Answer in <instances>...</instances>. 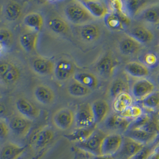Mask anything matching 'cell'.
Wrapping results in <instances>:
<instances>
[{"instance_id": "1", "label": "cell", "mask_w": 159, "mask_h": 159, "mask_svg": "<svg viewBox=\"0 0 159 159\" xmlns=\"http://www.w3.org/2000/svg\"><path fill=\"white\" fill-rule=\"evenodd\" d=\"M64 14L67 22L79 26L94 20L80 1H72L67 3L64 8Z\"/></svg>"}, {"instance_id": "2", "label": "cell", "mask_w": 159, "mask_h": 159, "mask_svg": "<svg viewBox=\"0 0 159 159\" xmlns=\"http://www.w3.org/2000/svg\"><path fill=\"white\" fill-rule=\"evenodd\" d=\"M55 139V132L49 126L39 127L30 135L29 145L40 155L46 152Z\"/></svg>"}, {"instance_id": "3", "label": "cell", "mask_w": 159, "mask_h": 159, "mask_svg": "<svg viewBox=\"0 0 159 159\" xmlns=\"http://www.w3.org/2000/svg\"><path fill=\"white\" fill-rule=\"evenodd\" d=\"M21 78L19 67L8 60H0V84L4 87L15 86Z\"/></svg>"}, {"instance_id": "4", "label": "cell", "mask_w": 159, "mask_h": 159, "mask_svg": "<svg viewBox=\"0 0 159 159\" xmlns=\"http://www.w3.org/2000/svg\"><path fill=\"white\" fill-rule=\"evenodd\" d=\"M107 135L104 131L96 129L85 141L77 143V147L92 156H100L101 155L102 143Z\"/></svg>"}, {"instance_id": "5", "label": "cell", "mask_w": 159, "mask_h": 159, "mask_svg": "<svg viewBox=\"0 0 159 159\" xmlns=\"http://www.w3.org/2000/svg\"><path fill=\"white\" fill-rule=\"evenodd\" d=\"M15 108L18 115L32 122L40 116L41 110L28 98L19 97L16 100Z\"/></svg>"}, {"instance_id": "6", "label": "cell", "mask_w": 159, "mask_h": 159, "mask_svg": "<svg viewBox=\"0 0 159 159\" xmlns=\"http://www.w3.org/2000/svg\"><path fill=\"white\" fill-rule=\"evenodd\" d=\"M32 97L38 104L43 106L53 105L56 97L55 90L46 84H38L34 87Z\"/></svg>"}, {"instance_id": "7", "label": "cell", "mask_w": 159, "mask_h": 159, "mask_svg": "<svg viewBox=\"0 0 159 159\" xmlns=\"http://www.w3.org/2000/svg\"><path fill=\"white\" fill-rule=\"evenodd\" d=\"M51 121L53 125L58 129L68 130L75 123V113L70 108H60L53 113Z\"/></svg>"}, {"instance_id": "8", "label": "cell", "mask_w": 159, "mask_h": 159, "mask_svg": "<svg viewBox=\"0 0 159 159\" xmlns=\"http://www.w3.org/2000/svg\"><path fill=\"white\" fill-rule=\"evenodd\" d=\"M75 123L78 128H89L96 125L92 104L83 103L80 105L75 114Z\"/></svg>"}, {"instance_id": "9", "label": "cell", "mask_w": 159, "mask_h": 159, "mask_svg": "<svg viewBox=\"0 0 159 159\" xmlns=\"http://www.w3.org/2000/svg\"><path fill=\"white\" fill-rule=\"evenodd\" d=\"M75 73V67L71 60L61 58L55 63L53 75L56 80L64 82L73 78Z\"/></svg>"}, {"instance_id": "10", "label": "cell", "mask_w": 159, "mask_h": 159, "mask_svg": "<svg viewBox=\"0 0 159 159\" xmlns=\"http://www.w3.org/2000/svg\"><path fill=\"white\" fill-rule=\"evenodd\" d=\"M123 141V136L120 134L107 135L102 145L101 155L114 156L120 150Z\"/></svg>"}, {"instance_id": "11", "label": "cell", "mask_w": 159, "mask_h": 159, "mask_svg": "<svg viewBox=\"0 0 159 159\" xmlns=\"http://www.w3.org/2000/svg\"><path fill=\"white\" fill-rule=\"evenodd\" d=\"M31 68L36 75L47 77L53 75L55 63L49 58L36 57L31 61Z\"/></svg>"}, {"instance_id": "12", "label": "cell", "mask_w": 159, "mask_h": 159, "mask_svg": "<svg viewBox=\"0 0 159 159\" xmlns=\"http://www.w3.org/2000/svg\"><path fill=\"white\" fill-rule=\"evenodd\" d=\"M8 125L10 130L16 135L25 137L31 129L32 122L22 116L16 115L10 117Z\"/></svg>"}, {"instance_id": "13", "label": "cell", "mask_w": 159, "mask_h": 159, "mask_svg": "<svg viewBox=\"0 0 159 159\" xmlns=\"http://www.w3.org/2000/svg\"><path fill=\"white\" fill-rule=\"evenodd\" d=\"M23 8L20 3L16 1H8L2 4V17L6 22L15 23L22 17Z\"/></svg>"}, {"instance_id": "14", "label": "cell", "mask_w": 159, "mask_h": 159, "mask_svg": "<svg viewBox=\"0 0 159 159\" xmlns=\"http://www.w3.org/2000/svg\"><path fill=\"white\" fill-rule=\"evenodd\" d=\"M154 89L155 85L152 81L143 78L134 82L131 88V92L136 100L142 101L154 92Z\"/></svg>"}, {"instance_id": "15", "label": "cell", "mask_w": 159, "mask_h": 159, "mask_svg": "<svg viewBox=\"0 0 159 159\" xmlns=\"http://www.w3.org/2000/svg\"><path fill=\"white\" fill-rule=\"evenodd\" d=\"M22 24L26 30L40 33L44 26L43 16L38 12H31L23 17Z\"/></svg>"}, {"instance_id": "16", "label": "cell", "mask_w": 159, "mask_h": 159, "mask_svg": "<svg viewBox=\"0 0 159 159\" xmlns=\"http://www.w3.org/2000/svg\"><path fill=\"white\" fill-rule=\"evenodd\" d=\"M132 122V120L116 113L108 116L105 120V125L108 129L124 133L129 128Z\"/></svg>"}, {"instance_id": "17", "label": "cell", "mask_w": 159, "mask_h": 159, "mask_svg": "<svg viewBox=\"0 0 159 159\" xmlns=\"http://www.w3.org/2000/svg\"><path fill=\"white\" fill-rule=\"evenodd\" d=\"M80 2L94 19L104 18L109 12L108 6L104 1L98 0H83L80 1Z\"/></svg>"}, {"instance_id": "18", "label": "cell", "mask_w": 159, "mask_h": 159, "mask_svg": "<svg viewBox=\"0 0 159 159\" xmlns=\"http://www.w3.org/2000/svg\"><path fill=\"white\" fill-rule=\"evenodd\" d=\"M48 29L53 34L57 35H66L70 31L69 23L66 20L59 16L51 17L47 22Z\"/></svg>"}, {"instance_id": "19", "label": "cell", "mask_w": 159, "mask_h": 159, "mask_svg": "<svg viewBox=\"0 0 159 159\" xmlns=\"http://www.w3.org/2000/svg\"><path fill=\"white\" fill-rule=\"evenodd\" d=\"M39 33L26 30L18 38L20 47L26 52L31 53L36 50Z\"/></svg>"}, {"instance_id": "20", "label": "cell", "mask_w": 159, "mask_h": 159, "mask_svg": "<svg viewBox=\"0 0 159 159\" xmlns=\"http://www.w3.org/2000/svg\"><path fill=\"white\" fill-rule=\"evenodd\" d=\"M159 134H152L142 129H129L124 133V136L144 145H148L156 141Z\"/></svg>"}, {"instance_id": "21", "label": "cell", "mask_w": 159, "mask_h": 159, "mask_svg": "<svg viewBox=\"0 0 159 159\" xmlns=\"http://www.w3.org/2000/svg\"><path fill=\"white\" fill-rule=\"evenodd\" d=\"M144 145L130 138L123 136L122 147L117 154H118V156L122 159H129L135 156Z\"/></svg>"}, {"instance_id": "22", "label": "cell", "mask_w": 159, "mask_h": 159, "mask_svg": "<svg viewBox=\"0 0 159 159\" xmlns=\"http://www.w3.org/2000/svg\"><path fill=\"white\" fill-rule=\"evenodd\" d=\"M118 48L120 51L126 56H133L137 54L141 51L142 44L128 35L120 41Z\"/></svg>"}, {"instance_id": "23", "label": "cell", "mask_w": 159, "mask_h": 159, "mask_svg": "<svg viewBox=\"0 0 159 159\" xmlns=\"http://www.w3.org/2000/svg\"><path fill=\"white\" fill-rule=\"evenodd\" d=\"M79 36L86 43H93L100 36L101 30L99 27L93 23H89L80 26Z\"/></svg>"}, {"instance_id": "24", "label": "cell", "mask_w": 159, "mask_h": 159, "mask_svg": "<svg viewBox=\"0 0 159 159\" xmlns=\"http://www.w3.org/2000/svg\"><path fill=\"white\" fill-rule=\"evenodd\" d=\"M95 123L98 124L104 122L108 116L110 107L108 102L104 100H97L92 104Z\"/></svg>"}, {"instance_id": "25", "label": "cell", "mask_w": 159, "mask_h": 159, "mask_svg": "<svg viewBox=\"0 0 159 159\" xmlns=\"http://www.w3.org/2000/svg\"><path fill=\"white\" fill-rule=\"evenodd\" d=\"M26 150V147H22L14 143H8L0 150V159H17Z\"/></svg>"}, {"instance_id": "26", "label": "cell", "mask_w": 159, "mask_h": 159, "mask_svg": "<svg viewBox=\"0 0 159 159\" xmlns=\"http://www.w3.org/2000/svg\"><path fill=\"white\" fill-rule=\"evenodd\" d=\"M124 70L128 75L136 78L143 79L150 74L148 67L138 61H130L124 66Z\"/></svg>"}, {"instance_id": "27", "label": "cell", "mask_w": 159, "mask_h": 159, "mask_svg": "<svg viewBox=\"0 0 159 159\" xmlns=\"http://www.w3.org/2000/svg\"><path fill=\"white\" fill-rule=\"evenodd\" d=\"M128 35L141 44L150 43L154 38L152 31L141 25H137L132 28L129 32Z\"/></svg>"}, {"instance_id": "28", "label": "cell", "mask_w": 159, "mask_h": 159, "mask_svg": "<svg viewBox=\"0 0 159 159\" xmlns=\"http://www.w3.org/2000/svg\"><path fill=\"white\" fill-rule=\"evenodd\" d=\"M96 129V125L89 128H77L70 134L65 135V137L70 141L76 143L77 144L83 143L90 137Z\"/></svg>"}, {"instance_id": "29", "label": "cell", "mask_w": 159, "mask_h": 159, "mask_svg": "<svg viewBox=\"0 0 159 159\" xmlns=\"http://www.w3.org/2000/svg\"><path fill=\"white\" fill-rule=\"evenodd\" d=\"M116 66L115 60L111 56L107 55L98 62L96 70L102 76L109 77L113 75Z\"/></svg>"}, {"instance_id": "30", "label": "cell", "mask_w": 159, "mask_h": 159, "mask_svg": "<svg viewBox=\"0 0 159 159\" xmlns=\"http://www.w3.org/2000/svg\"><path fill=\"white\" fill-rule=\"evenodd\" d=\"M73 80L90 89H94L98 85V80L96 75L92 73L83 72L75 73Z\"/></svg>"}, {"instance_id": "31", "label": "cell", "mask_w": 159, "mask_h": 159, "mask_svg": "<svg viewBox=\"0 0 159 159\" xmlns=\"http://www.w3.org/2000/svg\"><path fill=\"white\" fill-rule=\"evenodd\" d=\"M132 104V96L129 93H124L114 98L113 103V108L117 114L120 115L131 106Z\"/></svg>"}, {"instance_id": "32", "label": "cell", "mask_w": 159, "mask_h": 159, "mask_svg": "<svg viewBox=\"0 0 159 159\" xmlns=\"http://www.w3.org/2000/svg\"><path fill=\"white\" fill-rule=\"evenodd\" d=\"M104 19L105 25L112 30L123 31L126 28L121 17L117 13L109 12Z\"/></svg>"}, {"instance_id": "33", "label": "cell", "mask_w": 159, "mask_h": 159, "mask_svg": "<svg viewBox=\"0 0 159 159\" xmlns=\"http://www.w3.org/2000/svg\"><path fill=\"white\" fill-rule=\"evenodd\" d=\"M142 19L152 25H159V4L145 8L141 13Z\"/></svg>"}, {"instance_id": "34", "label": "cell", "mask_w": 159, "mask_h": 159, "mask_svg": "<svg viewBox=\"0 0 159 159\" xmlns=\"http://www.w3.org/2000/svg\"><path fill=\"white\" fill-rule=\"evenodd\" d=\"M124 11L130 17H134L144 8L147 1L143 0H128L123 1Z\"/></svg>"}, {"instance_id": "35", "label": "cell", "mask_w": 159, "mask_h": 159, "mask_svg": "<svg viewBox=\"0 0 159 159\" xmlns=\"http://www.w3.org/2000/svg\"><path fill=\"white\" fill-rule=\"evenodd\" d=\"M67 91L68 93L71 96L76 98L86 97L91 92V89L84 87L74 80L69 85Z\"/></svg>"}, {"instance_id": "36", "label": "cell", "mask_w": 159, "mask_h": 159, "mask_svg": "<svg viewBox=\"0 0 159 159\" xmlns=\"http://www.w3.org/2000/svg\"><path fill=\"white\" fill-rule=\"evenodd\" d=\"M129 86L128 84L122 79H117L115 80L110 88V95L111 97L115 98L120 94L124 93H129Z\"/></svg>"}, {"instance_id": "37", "label": "cell", "mask_w": 159, "mask_h": 159, "mask_svg": "<svg viewBox=\"0 0 159 159\" xmlns=\"http://www.w3.org/2000/svg\"><path fill=\"white\" fill-rule=\"evenodd\" d=\"M141 104L145 108L152 111H156L159 109V90L154 91L143 100Z\"/></svg>"}, {"instance_id": "38", "label": "cell", "mask_w": 159, "mask_h": 159, "mask_svg": "<svg viewBox=\"0 0 159 159\" xmlns=\"http://www.w3.org/2000/svg\"><path fill=\"white\" fill-rule=\"evenodd\" d=\"M14 41V35L12 31L7 28H0V43L6 48L10 47Z\"/></svg>"}, {"instance_id": "39", "label": "cell", "mask_w": 159, "mask_h": 159, "mask_svg": "<svg viewBox=\"0 0 159 159\" xmlns=\"http://www.w3.org/2000/svg\"><path fill=\"white\" fill-rule=\"evenodd\" d=\"M157 144L153 143L144 146L137 153L129 159H148Z\"/></svg>"}, {"instance_id": "40", "label": "cell", "mask_w": 159, "mask_h": 159, "mask_svg": "<svg viewBox=\"0 0 159 159\" xmlns=\"http://www.w3.org/2000/svg\"><path fill=\"white\" fill-rule=\"evenodd\" d=\"M143 114L142 110L141 107L137 105H132L126 109L123 113L120 114L121 116L128 119H131L132 120L136 119L139 116Z\"/></svg>"}, {"instance_id": "41", "label": "cell", "mask_w": 159, "mask_h": 159, "mask_svg": "<svg viewBox=\"0 0 159 159\" xmlns=\"http://www.w3.org/2000/svg\"><path fill=\"white\" fill-rule=\"evenodd\" d=\"M151 116L147 113H143L141 116L137 118L136 119L132 120L130 124L129 129H139L141 128L148 123L150 119Z\"/></svg>"}, {"instance_id": "42", "label": "cell", "mask_w": 159, "mask_h": 159, "mask_svg": "<svg viewBox=\"0 0 159 159\" xmlns=\"http://www.w3.org/2000/svg\"><path fill=\"white\" fill-rule=\"evenodd\" d=\"M111 12L116 13H120L125 12L124 8V2L120 0H114L109 2L108 5Z\"/></svg>"}, {"instance_id": "43", "label": "cell", "mask_w": 159, "mask_h": 159, "mask_svg": "<svg viewBox=\"0 0 159 159\" xmlns=\"http://www.w3.org/2000/svg\"><path fill=\"white\" fill-rule=\"evenodd\" d=\"M10 129L7 123L2 119H0V140H2L7 137Z\"/></svg>"}, {"instance_id": "44", "label": "cell", "mask_w": 159, "mask_h": 159, "mask_svg": "<svg viewBox=\"0 0 159 159\" xmlns=\"http://www.w3.org/2000/svg\"><path fill=\"white\" fill-rule=\"evenodd\" d=\"M144 60L148 65L152 66L156 63L157 58L154 54L148 53L145 56Z\"/></svg>"}, {"instance_id": "45", "label": "cell", "mask_w": 159, "mask_h": 159, "mask_svg": "<svg viewBox=\"0 0 159 159\" xmlns=\"http://www.w3.org/2000/svg\"><path fill=\"white\" fill-rule=\"evenodd\" d=\"M148 159H159V144H157Z\"/></svg>"}, {"instance_id": "46", "label": "cell", "mask_w": 159, "mask_h": 159, "mask_svg": "<svg viewBox=\"0 0 159 159\" xmlns=\"http://www.w3.org/2000/svg\"><path fill=\"white\" fill-rule=\"evenodd\" d=\"M7 114V109L6 107L2 104H0V119H2V117H5Z\"/></svg>"}, {"instance_id": "47", "label": "cell", "mask_w": 159, "mask_h": 159, "mask_svg": "<svg viewBox=\"0 0 159 159\" xmlns=\"http://www.w3.org/2000/svg\"><path fill=\"white\" fill-rule=\"evenodd\" d=\"M91 159H116L113 156H107V155H100L94 156H92Z\"/></svg>"}, {"instance_id": "48", "label": "cell", "mask_w": 159, "mask_h": 159, "mask_svg": "<svg viewBox=\"0 0 159 159\" xmlns=\"http://www.w3.org/2000/svg\"><path fill=\"white\" fill-rule=\"evenodd\" d=\"M5 50H6V48L0 43V54L2 53V52H4Z\"/></svg>"}, {"instance_id": "49", "label": "cell", "mask_w": 159, "mask_h": 159, "mask_svg": "<svg viewBox=\"0 0 159 159\" xmlns=\"http://www.w3.org/2000/svg\"><path fill=\"white\" fill-rule=\"evenodd\" d=\"M2 4L0 2V17H2Z\"/></svg>"}, {"instance_id": "50", "label": "cell", "mask_w": 159, "mask_h": 159, "mask_svg": "<svg viewBox=\"0 0 159 159\" xmlns=\"http://www.w3.org/2000/svg\"><path fill=\"white\" fill-rule=\"evenodd\" d=\"M155 143H156L157 144H159V134L158 136H157V137L156 138V140Z\"/></svg>"}, {"instance_id": "51", "label": "cell", "mask_w": 159, "mask_h": 159, "mask_svg": "<svg viewBox=\"0 0 159 159\" xmlns=\"http://www.w3.org/2000/svg\"><path fill=\"white\" fill-rule=\"evenodd\" d=\"M157 82H158V84H159V75H158V76H157Z\"/></svg>"}, {"instance_id": "52", "label": "cell", "mask_w": 159, "mask_h": 159, "mask_svg": "<svg viewBox=\"0 0 159 159\" xmlns=\"http://www.w3.org/2000/svg\"><path fill=\"white\" fill-rule=\"evenodd\" d=\"M1 95L0 94V99H1Z\"/></svg>"}]
</instances>
